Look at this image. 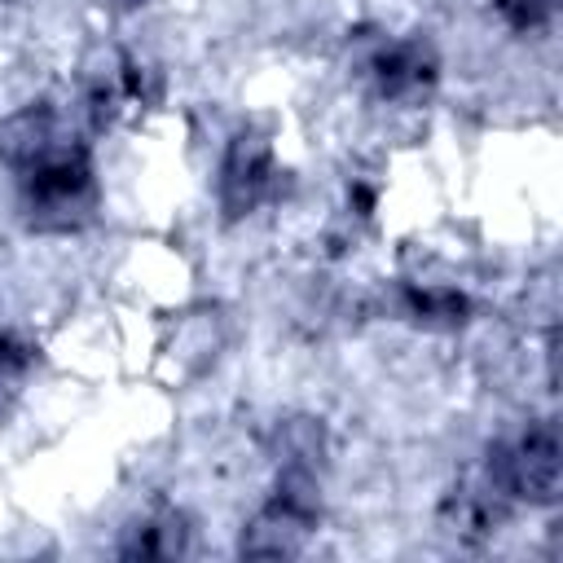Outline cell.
Masks as SVG:
<instances>
[{
  "mask_svg": "<svg viewBox=\"0 0 563 563\" xmlns=\"http://www.w3.org/2000/svg\"><path fill=\"white\" fill-rule=\"evenodd\" d=\"M106 4H110V9H141L145 0H106Z\"/></svg>",
  "mask_w": 563,
  "mask_h": 563,
  "instance_id": "cell-9",
  "label": "cell"
},
{
  "mask_svg": "<svg viewBox=\"0 0 563 563\" xmlns=\"http://www.w3.org/2000/svg\"><path fill=\"white\" fill-rule=\"evenodd\" d=\"M70 141L62 132V119L48 106H26V110H18L0 123V163L22 172V176L35 172L40 163H48Z\"/></svg>",
  "mask_w": 563,
  "mask_h": 563,
  "instance_id": "cell-3",
  "label": "cell"
},
{
  "mask_svg": "<svg viewBox=\"0 0 563 563\" xmlns=\"http://www.w3.org/2000/svg\"><path fill=\"white\" fill-rule=\"evenodd\" d=\"M273 444H277L282 471H312L317 475V462L325 453V435H321V427L312 418H286L277 427Z\"/></svg>",
  "mask_w": 563,
  "mask_h": 563,
  "instance_id": "cell-6",
  "label": "cell"
},
{
  "mask_svg": "<svg viewBox=\"0 0 563 563\" xmlns=\"http://www.w3.org/2000/svg\"><path fill=\"white\" fill-rule=\"evenodd\" d=\"M435 79V57L427 44L418 40H400V44H387L378 57H374V84L387 101H413L431 88Z\"/></svg>",
  "mask_w": 563,
  "mask_h": 563,
  "instance_id": "cell-5",
  "label": "cell"
},
{
  "mask_svg": "<svg viewBox=\"0 0 563 563\" xmlns=\"http://www.w3.org/2000/svg\"><path fill=\"white\" fill-rule=\"evenodd\" d=\"M273 189V145L260 132H238L220 163V207L224 216L255 211Z\"/></svg>",
  "mask_w": 563,
  "mask_h": 563,
  "instance_id": "cell-2",
  "label": "cell"
},
{
  "mask_svg": "<svg viewBox=\"0 0 563 563\" xmlns=\"http://www.w3.org/2000/svg\"><path fill=\"white\" fill-rule=\"evenodd\" d=\"M488 488L497 497H519V501H554L559 493V440L550 427L523 431L515 444L493 449L488 457Z\"/></svg>",
  "mask_w": 563,
  "mask_h": 563,
  "instance_id": "cell-1",
  "label": "cell"
},
{
  "mask_svg": "<svg viewBox=\"0 0 563 563\" xmlns=\"http://www.w3.org/2000/svg\"><path fill=\"white\" fill-rule=\"evenodd\" d=\"M185 537H189L185 519H180L176 510H163V515L145 519V523L132 532V541L123 545V554H141V559H172V554H180V550H185Z\"/></svg>",
  "mask_w": 563,
  "mask_h": 563,
  "instance_id": "cell-7",
  "label": "cell"
},
{
  "mask_svg": "<svg viewBox=\"0 0 563 563\" xmlns=\"http://www.w3.org/2000/svg\"><path fill=\"white\" fill-rule=\"evenodd\" d=\"M559 0H506V13L515 26H541L550 13H554Z\"/></svg>",
  "mask_w": 563,
  "mask_h": 563,
  "instance_id": "cell-8",
  "label": "cell"
},
{
  "mask_svg": "<svg viewBox=\"0 0 563 563\" xmlns=\"http://www.w3.org/2000/svg\"><path fill=\"white\" fill-rule=\"evenodd\" d=\"M312 510L286 501V497H273L246 528H242V554H255V559H282V554H299L308 532H312Z\"/></svg>",
  "mask_w": 563,
  "mask_h": 563,
  "instance_id": "cell-4",
  "label": "cell"
}]
</instances>
